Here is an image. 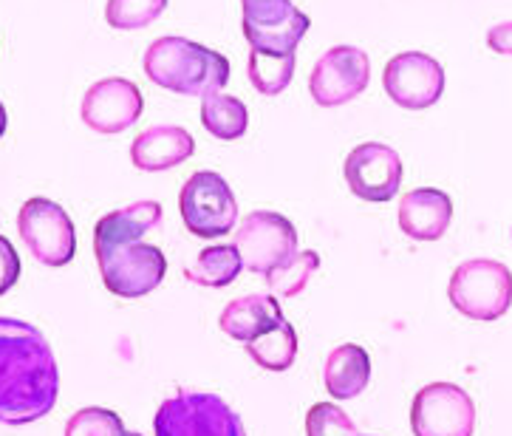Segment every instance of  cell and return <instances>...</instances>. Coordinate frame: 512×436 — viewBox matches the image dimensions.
Listing matches in <instances>:
<instances>
[{"mask_svg": "<svg viewBox=\"0 0 512 436\" xmlns=\"http://www.w3.org/2000/svg\"><path fill=\"white\" fill-rule=\"evenodd\" d=\"M60 397V369L46 335L17 318H0V425H32Z\"/></svg>", "mask_w": 512, "mask_h": 436, "instance_id": "cell-1", "label": "cell"}, {"mask_svg": "<svg viewBox=\"0 0 512 436\" xmlns=\"http://www.w3.org/2000/svg\"><path fill=\"white\" fill-rule=\"evenodd\" d=\"M148 80L179 97H204L230 83V60L218 51L170 34L153 40L142 57Z\"/></svg>", "mask_w": 512, "mask_h": 436, "instance_id": "cell-2", "label": "cell"}, {"mask_svg": "<svg viewBox=\"0 0 512 436\" xmlns=\"http://www.w3.org/2000/svg\"><path fill=\"white\" fill-rule=\"evenodd\" d=\"M153 434L156 436H247L244 420L232 405L210 394V391H193L179 388L173 397L159 405L153 417Z\"/></svg>", "mask_w": 512, "mask_h": 436, "instance_id": "cell-3", "label": "cell"}, {"mask_svg": "<svg viewBox=\"0 0 512 436\" xmlns=\"http://www.w3.org/2000/svg\"><path fill=\"white\" fill-rule=\"evenodd\" d=\"M447 298L464 318L493 323L512 306V272L493 258H470L450 275Z\"/></svg>", "mask_w": 512, "mask_h": 436, "instance_id": "cell-4", "label": "cell"}, {"mask_svg": "<svg viewBox=\"0 0 512 436\" xmlns=\"http://www.w3.org/2000/svg\"><path fill=\"white\" fill-rule=\"evenodd\" d=\"M94 255L100 264L105 289L125 301L150 295L167 275L165 252L156 244H145V241L102 244V247H94Z\"/></svg>", "mask_w": 512, "mask_h": 436, "instance_id": "cell-5", "label": "cell"}, {"mask_svg": "<svg viewBox=\"0 0 512 436\" xmlns=\"http://www.w3.org/2000/svg\"><path fill=\"white\" fill-rule=\"evenodd\" d=\"M17 233L34 261L43 267H66L77 255V230L74 221L57 202L34 196L23 202L17 213Z\"/></svg>", "mask_w": 512, "mask_h": 436, "instance_id": "cell-6", "label": "cell"}, {"mask_svg": "<svg viewBox=\"0 0 512 436\" xmlns=\"http://www.w3.org/2000/svg\"><path fill=\"white\" fill-rule=\"evenodd\" d=\"M184 227L196 238H221L235 230L238 202L227 179L215 170H199L179 193Z\"/></svg>", "mask_w": 512, "mask_h": 436, "instance_id": "cell-7", "label": "cell"}, {"mask_svg": "<svg viewBox=\"0 0 512 436\" xmlns=\"http://www.w3.org/2000/svg\"><path fill=\"white\" fill-rule=\"evenodd\" d=\"M232 233H235L232 244L244 261V269L255 275H269L272 269L281 267L283 261H289L298 252L295 224L272 210L249 213Z\"/></svg>", "mask_w": 512, "mask_h": 436, "instance_id": "cell-8", "label": "cell"}, {"mask_svg": "<svg viewBox=\"0 0 512 436\" xmlns=\"http://www.w3.org/2000/svg\"><path fill=\"white\" fill-rule=\"evenodd\" d=\"M413 436H473L476 405L456 383H430L411 403Z\"/></svg>", "mask_w": 512, "mask_h": 436, "instance_id": "cell-9", "label": "cell"}, {"mask_svg": "<svg viewBox=\"0 0 512 436\" xmlns=\"http://www.w3.org/2000/svg\"><path fill=\"white\" fill-rule=\"evenodd\" d=\"M382 88L399 108L425 111L445 94V68L425 51H402L385 63Z\"/></svg>", "mask_w": 512, "mask_h": 436, "instance_id": "cell-10", "label": "cell"}, {"mask_svg": "<svg viewBox=\"0 0 512 436\" xmlns=\"http://www.w3.org/2000/svg\"><path fill=\"white\" fill-rule=\"evenodd\" d=\"M371 83V60L357 46H334L317 57L309 74V94L320 108H340L357 100Z\"/></svg>", "mask_w": 512, "mask_h": 436, "instance_id": "cell-11", "label": "cell"}, {"mask_svg": "<svg viewBox=\"0 0 512 436\" xmlns=\"http://www.w3.org/2000/svg\"><path fill=\"white\" fill-rule=\"evenodd\" d=\"M402 156L382 142H363L346 156L343 176L348 190L371 204L394 202L402 185Z\"/></svg>", "mask_w": 512, "mask_h": 436, "instance_id": "cell-12", "label": "cell"}, {"mask_svg": "<svg viewBox=\"0 0 512 436\" xmlns=\"http://www.w3.org/2000/svg\"><path fill=\"white\" fill-rule=\"evenodd\" d=\"M145 111V97L136 83L125 77H105L85 91L80 114L83 122L97 134L114 136L133 128Z\"/></svg>", "mask_w": 512, "mask_h": 436, "instance_id": "cell-13", "label": "cell"}, {"mask_svg": "<svg viewBox=\"0 0 512 436\" xmlns=\"http://www.w3.org/2000/svg\"><path fill=\"white\" fill-rule=\"evenodd\" d=\"M193 153L196 139L182 125H150L131 142L133 168L145 173L179 168Z\"/></svg>", "mask_w": 512, "mask_h": 436, "instance_id": "cell-14", "label": "cell"}, {"mask_svg": "<svg viewBox=\"0 0 512 436\" xmlns=\"http://www.w3.org/2000/svg\"><path fill=\"white\" fill-rule=\"evenodd\" d=\"M397 221L411 241H439L453 221V202L439 187H416L399 199Z\"/></svg>", "mask_w": 512, "mask_h": 436, "instance_id": "cell-15", "label": "cell"}, {"mask_svg": "<svg viewBox=\"0 0 512 436\" xmlns=\"http://www.w3.org/2000/svg\"><path fill=\"white\" fill-rule=\"evenodd\" d=\"M283 315L281 303L272 295H244V298H235L224 306L218 326L224 335H230L238 343H249L258 335H264L269 329H275Z\"/></svg>", "mask_w": 512, "mask_h": 436, "instance_id": "cell-16", "label": "cell"}, {"mask_svg": "<svg viewBox=\"0 0 512 436\" xmlns=\"http://www.w3.org/2000/svg\"><path fill=\"white\" fill-rule=\"evenodd\" d=\"M162 224V204L153 199L133 202L122 210L105 213L94 224V247L102 244H133L142 241L145 235L153 233Z\"/></svg>", "mask_w": 512, "mask_h": 436, "instance_id": "cell-17", "label": "cell"}, {"mask_svg": "<svg viewBox=\"0 0 512 436\" xmlns=\"http://www.w3.org/2000/svg\"><path fill=\"white\" fill-rule=\"evenodd\" d=\"M323 383L334 400H354L371 383V357L357 343L331 349L323 366Z\"/></svg>", "mask_w": 512, "mask_h": 436, "instance_id": "cell-18", "label": "cell"}, {"mask_svg": "<svg viewBox=\"0 0 512 436\" xmlns=\"http://www.w3.org/2000/svg\"><path fill=\"white\" fill-rule=\"evenodd\" d=\"M201 125L207 134H213L221 142H235L247 134L249 111L238 97H230L224 91H207L201 97Z\"/></svg>", "mask_w": 512, "mask_h": 436, "instance_id": "cell-19", "label": "cell"}, {"mask_svg": "<svg viewBox=\"0 0 512 436\" xmlns=\"http://www.w3.org/2000/svg\"><path fill=\"white\" fill-rule=\"evenodd\" d=\"M241 269H244V261L235 250V244H213V247H204L190 267H184V278L204 289H224L241 275Z\"/></svg>", "mask_w": 512, "mask_h": 436, "instance_id": "cell-20", "label": "cell"}, {"mask_svg": "<svg viewBox=\"0 0 512 436\" xmlns=\"http://www.w3.org/2000/svg\"><path fill=\"white\" fill-rule=\"evenodd\" d=\"M247 354L264 371H289L295 357H298V332L289 320H281L275 329H269L264 335L244 343Z\"/></svg>", "mask_w": 512, "mask_h": 436, "instance_id": "cell-21", "label": "cell"}, {"mask_svg": "<svg viewBox=\"0 0 512 436\" xmlns=\"http://www.w3.org/2000/svg\"><path fill=\"white\" fill-rule=\"evenodd\" d=\"M295 66H298L295 51H289V54H266V51L252 49L247 63L249 83L264 97H278L292 83Z\"/></svg>", "mask_w": 512, "mask_h": 436, "instance_id": "cell-22", "label": "cell"}, {"mask_svg": "<svg viewBox=\"0 0 512 436\" xmlns=\"http://www.w3.org/2000/svg\"><path fill=\"white\" fill-rule=\"evenodd\" d=\"M317 267H320V255L317 252L298 250L289 261H283L281 267H275L269 275H264V281L278 298H298L300 292L309 286Z\"/></svg>", "mask_w": 512, "mask_h": 436, "instance_id": "cell-23", "label": "cell"}, {"mask_svg": "<svg viewBox=\"0 0 512 436\" xmlns=\"http://www.w3.org/2000/svg\"><path fill=\"white\" fill-rule=\"evenodd\" d=\"M309 26H312L309 15L298 12L292 20H286L281 26H269V29L241 26V29H244V37H247V43L252 49L266 51V54H289V51L298 49V43L306 37Z\"/></svg>", "mask_w": 512, "mask_h": 436, "instance_id": "cell-24", "label": "cell"}, {"mask_svg": "<svg viewBox=\"0 0 512 436\" xmlns=\"http://www.w3.org/2000/svg\"><path fill=\"white\" fill-rule=\"evenodd\" d=\"M170 0H108L105 3V20L111 29L119 32H136L156 23Z\"/></svg>", "mask_w": 512, "mask_h": 436, "instance_id": "cell-25", "label": "cell"}, {"mask_svg": "<svg viewBox=\"0 0 512 436\" xmlns=\"http://www.w3.org/2000/svg\"><path fill=\"white\" fill-rule=\"evenodd\" d=\"M128 428L119 414L91 405V408H80L77 414H71L66 422V434L63 436H125Z\"/></svg>", "mask_w": 512, "mask_h": 436, "instance_id": "cell-26", "label": "cell"}, {"mask_svg": "<svg viewBox=\"0 0 512 436\" xmlns=\"http://www.w3.org/2000/svg\"><path fill=\"white\" fill-rule=\"evenodd\" d=\"M300 9L292 0H241V15L249 29H269V26H281L286 20L298 15Z\"/></svg>", "mask_w": 512, "mask_h": 436, "instance_id": "cell-27", "label": "cell"}, {"mask_svg": "<svg viewBox=\"0 0 512 436\" xmlns=\"http://www.w3.org/2000/svg\"><path fill=\"white\" fill-rule=\"evenodd\" d=\"M20 278V255L9 238L0 235V295H6Z\"/></svg>", "mask_w": 512, "mask_h": 436, "instance_id": "cell-28", "label": "cell"}, {"mask_svg": "<svg viewBox=\"0 0 512 436\" xmlns=\"http://www.w3.org/2000/svg\"><path fill=\"white\" fill-rule=\"evenodd\" d=\"M487 46L501 54V57H512V20L507 23H498L487 32Z\"/></svg>", "mask_w": 512, "mask_h": 436, "instance_id": "cell-29", "label": "cell"}, {"mask_svg": "<svg viewBox=\"0 0 512 436\" xmlns=\"http://www.w3.org/2000/svg\"><path fill=\"white\" fill-rule=\"evenodd\" d=\"M6 128H9V114H6V105L0 102V139L6 134Z\"/></svg>", "mask_w": 512, "mask_h": 436, "instance_id": "cell-30", "label": "cell"}, {"mask_svg": "<svg viewBox=\"0 0 512 436\" xmlns=\"http://www.w3.org/2000/svg\"><path fill=\"white\" fill-rule=\"evenodd\" d=\"M340 436H371V434H360L357 428H351V431H346V434H340Z\"/></svg>", "mask_w": 512, "mask_h": 436, "instance_id": "cell-31", "label": "cell"}, {"mask_svg": "<svg viewBox=\"0 0 512 436\" xmlns=\"http://www.w3.org/2000/svg\"><path fill=\"white\" fill-rule=\"evenodd\" d=\"M125 436H142V434H136V431H128V434H125Z\"/></svg>", "mask_w": 512, "mask_h": 436, "instance_id": "cell-32", "label": "cell"}]
</instances>
